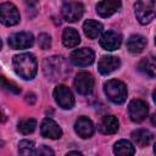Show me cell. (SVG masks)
I'll return each instance as SVG.
<instances>
[{
    "mask_svg": "<svg viewBox=\"0 0 156 156\" xmlns=\"http://www.w3.org/2000/svg\"><path fill=\"white\" fill-rule=\"evenodd\" d=\"M43 72L44 76L51 80L57 82L65 79L69 73V67L67 61L62 56H50L43 62Z\"/></svg>",
    "mask_w": 156,
    "mask_h": 156,
    "instance_id": "6da1fadb",
    "label": "cell"
},
{
    "mask_svg": "<svg viewBox=\"0 0 156 156\" xmlns=\"http://www.w3.org/2000/svg\"><path fill=\"white\" fill-rule=\"evenodd\" d=\"M12 65L16 73L23 79H27V80L32 79L37 74L38 65H37L35 56L33 54L24 52V54L16 55L12 60Z\"/></svg>",
    "mask_w": 156,
    "mask_h": 156,
    "instance_id": "7a4b0ae2",
    "label": "cell"
},
{
    "mask_svg": "<svg viewBox=\"0 0 156 156\" xmlns=\"http://www.w3.org/2000/svg\"><path fill=\"white\" fill-rule=\"evenodd\" d=\"M104 91L110 101L113 104H123L127 99L126 84L117 79H110L104 85Z\"/></svg>",
    "mask_w": 156,
    "mask_h": 156,
    "instance_id": "3957f363",
    "label": "cell"
},
{
    "mask_svg": "<svg viewBox=\"0 0 156 156\" xmlns=\"http://www.w3.org/2000/svg\"><path fill=\"white\" fill-rule=\"evenodd\" d=\"M135 16L139 23H150L156 17V1L155 0H140L135 4Z\"/></svg>",
    "mask_w": 156,
    "mask_h": 156,
    "instance_id": "277c9868",
    "label": "cell"
},
{
    "mask_svg": "<svg viewBox=\"0 0 156 156\" xmlns=\"http://www.w3.org/2000/svg\"><path fill=\"white\" fill-rule=\"evenodd\" d=\"M0 20L5 26H15L20 22V12L11 2L0 4Z\"/></svg>",
    "mask_w": 156,
    "mask_h": 156,
    "instance_id": "5b68a950",
    "label": "cell"
},
{
    "mask_svg": "<svg viewBox=\"0 0 156 156\" xmlns=\"http://www.w3.org/2000/svg\"><path fill=\"white\" fill-rule=\"evenodd\" d=\"M128 113L133 122H136V123L143 122L147 117V113H149L147 104L140 99L132 100L128 105Z\"/></svg>",
    "mask_w": 156,
    "mask_h": 156,
    "instance_id": "8992f818",
    "label": "cell"
},
{
    "mask_svg": "<svg viewBox=\"0 0 156 156\" xmlns=\"http://www.w3.org/2000/svg\"><path fill=\"white\" fill-rule=\"evenodd\" d=\"M95 54L91 49L89 48H82L77 49L71 54V61L73 65L79 66V67H87L90 66L94 62Z\"/></svg>",
    "mask_w": 156,
    "mask_h": 156,
    "instance_id": "52a82bcc",
    "label": "cell"
},
{
    "mask_svg": "<svg viewBox=\"0 0 156 156\" xmlns=\"http://www.w3.org/2000/svg\"><path fill=\"white\" fill-rule=\"evenodd\" d=\"M54 98L57 105L62 108H72L74 105V98L71 93V90L66 85H57L54 89Z\"/></svg>",
    "mask_w": 156,
    "mask_h": 156,
    "instance_id": "ba28073f",
    "label": "cell"
},
{
    "mask_svg": "<svg viewBox=\"0 0 156 156\" xmlns=\"http://www.w3.org/2000/svg\"><path fill=\"white\" fill-rule=\"evenodd\" d=\"M84 7L77 1H66L62 5V16L67 22H76L83 16Z\"/></svg>",
    "mask_w": 156,
    "mask_h": 156,
    "instance_id": "9c48e42d",
    "label": "cell"
},
{
    "mask_svg": "<svg viewBox=\"0 0 156 156\" xmlns=\"http://www.w3.org/2000/svg\"><path fill=\"white\" fill-rule=\"evenodd\" d=\"M74 88L82 95H88L93 91L94 78L88 72H80L74 78Z\"/></svg>",
    "mask_w": 156,
    "mask_h": 156,
    "instance_id": "30bf717a",
    "label": "cell"
},
{
    "mask_svg": "<svg viewBox=\"0 0 156 156\" xmlns=\"http://www.w3.org/2000/svg\"><path fill=\"white\" fill-rule=\"evenodd\" d=\"M34 38L28 32H20L10 35L9 38V45L12 49H28L33 45Z\"/></svg>",
    "mask_w": 156,
    "mask_h": 156,
    "instance_id": "8fae6325",
    "label": "cell"
},
{
    "mask_svg": "<svg viewBox=\"0 0 156 156\" xmlns=\"http://www.w3.org/2000/svg\"><path fill=\"white\" fill-rule=\"evenodd\" d=\"M99 43H100V46L105 50H108V51L117 50L122 44V37L116 32L108 30L100 37Z\"/></svg>",
    "mask_w": 156,
    "mask_h": 156,
    "instance_id": "7c38bea8",
    "label": "cell"
},
{
    "mask_svg": "<svg viewBox=\"0 0 156 156\" xmlns=\"http://www.w3.org/2000/svg\"><path fill=\"white\" fill-rule=\"evenodd\" d=\"M40 133H41L43 136L49 138V139H58L62 135V130L58 127V124L55 121L50 119V118H45L41 122Z\"/></svg>",
    "mask_w": 156,
    "mask_h": 156,
    "instance_id": "4fadbf2b",
    "label": "cell"
},
{
    "mask_svg": "<svg viewBox=\"0 0 156 156\" xmlns=\"http://www.w3.org/2000/svg\"><path fill=\"white\" fill-rule=\"evenodd\" d=\"M121 66V61L116 56H102L98 63V69L101 74H108Z\"/></svg>",
    "mask_w": 156,
    "mask_h": 156,
    "instance_id": "5bb4252c",
    "label": "cell"
},
{
    "mask_svg": "<svg viewBox=\"0 0 156 156\" xmlns=\"http://www.w3.org/2000/svg\"><path fill=\"white\" fill-rule=\"evenodd\" d=\"M74 129L80 138H89L94 133V124L88 117H79L74 123Z\"/></svg>",
    "mask_w": 156,
    "mask_h": 156,
    "instance_id": "9a60e30c",
    "label": "cell"
},
{
    "mask_svg": "<svg viewBox=\"0 0 156 156\" xmlns=\"http://www.w3.org/2000/svg\"><path fill=\"white\" fill-rule=\"evenodd\" d=\"M121 7V1L117 0H106V1H100L96 5V12L101 17H110L113 15L118 9Z\"/></svg>",
    "mask_w": 156,
    "mask_h": 156,
    "instance_id": "2e32d148",
    "label": "cell"
},
{
    "mask_svg": "<svg viewBox=\"0 0 156 156\" xmlns=\"http://www.w3.org/2000/svg\"><path fill=\"white\" fill-rule=\"evenodd\" d=\"M99 130L102 134H113L118 130V119L115 116H104L99 123Z\"/></svg>",
    "mask_w": 156,
    "mask_h": 156,
    "instance_id": "e0dca14e",
    "label": "cell"
},
{
    "mask_svg": "<svg viewBox=\"0 0 156 156\" xmlns=\"http://www.w3.org/2000/svg\"><path fill=\"white\" fill-rule=\"evenodd\" d=\"M145 46H146V39L139 34L132 35L127 41V49L133 54L141 52L145 49Z\"/></svg>",
    "mask_w": 156,
    "mask_h": 156,
    "instance_id": "ac0fdd59",
    "label": "cell"
},
{
    "mask_svg": "<svg viewBox=\"0 0 156 156\" xmlns=\"http://www.w3.org/2000/svg\"><path fill=\"white\" fill-rule=\"evenodd\" d=\"M83 30H84V33H85V35L88 38L95 39V38H98L101 34V32H102V24L99 23L98 21L88 20L83 24Z\"/></svg>",
    "mask_w": 156,
    "mask_h": 156,
    "instance_id": "d6986e66",
    "label": "cell"
},
{
    "mask_svg": "<svg viewBox=\"0 0 156 156\" xmlns=\"http://www.w3.org/2000/svg\"><path fill=\"white\" fill-rule=\"evenodd\" d=\"M139 68L146 76L156 77V56L150 55V56L144 57L139 63Z\"/></svg>",
    "mask_w": 156,
    "mask_h": 156,
    "instance_id": "ffe728a7",
    "label": "cell"
},
{
    "mask_svg": "<svg viewBox=\"0 0 156 156\" xmlns=\"http://www.w3.org/2000/svg\"><path fill=\"white\" fill-rule=\"evenodd\" d=\"M80 41L79 34L74 28H66L62 34V43L66 48H76Z\"/></svg>",
    "mask_w": 156,
    "mask_h": 156,
    "instance_id": "44dd1931",
    "label": "cell"
},
{
    "mask_svg": "<svg viewBox=\"0 0 156 156\" xmlns=\"http://www.w3.org/2000/svg\"><path fill=\"white\" fill-rule=\"evenodd\" d=\"M113 152L116 156H133L134 155V146L128 140H118L113 146Z\"/></svg>",
    "mask_w": 156,
    "mask_h": 156,
    "instance_id": "7402d4cb",
    "label": "cell"
},
{
    "mask_svg": "<svg viewBox=\"0 0 156 156\" xmlns=\"http://www.w3.org/2000/svg\"><path fill=\"white\" fill-rule=\"evenodd\" d=\"M132 138L139 146H146L152 140V133L147 129H136L132 133Z\"/></svg>",
    "mask_w": 156,
    "mask_h": 156,
    "instance_id": "603a6c76",
    "label": "cell"
},
{
    "mask_svg": "<svg viewBox=\"0 0 156 156\" xmlns=\"http://www.w3.org/2000/svg\"><path fill=\"white\" fill-rule=\"evenodd\" d=\"M35 127H37V121L34 118H24L18 122V132L24 135L33 133Z\"/></svg>",
    "mask_w": 156,
    "mask_h": 156,
    "instance_id": "cb8c5ba5",
    "label": "cell"
},
{
    "mask_svg": "<svg viewBox=\"0 0 156 156\" xmlns=\"http://www.w3.org/2000/svg\"><path fill=\"white\" fill-rule=\"evenodd\" d=\"M18 151L22 156H32L34 151V143L30 140H22L18 144Z\"/></svg>",
    "mask_w": 156,
    "mask_h": 156,
    "instance_id": "d4e9b609",
    "label": "cell"
},
{
    "mask_svg": "<svg viewBox=\"0 0 156 156\" xmlns=\"http://www.w3.org/2000/svg\"><path fill=\"white\" fill-rule=\"evenodd\" d=\"M1 83H2V88L10 93H13V94H20L21 93V89L12 82H9L5 77H1Z\"/></svg>",
    "mask_w": 156,
    "mask_h": 156,
    "instance_id": "484cf974",
    "label": "cell"
},
{
    "mask_svg": "<svg viewBox=\"0 0 156 156\" xmlns=\"http://www.w3.org/2000/svg\"><path fill=\"white\" fill-rule=\"evenodd\" d=\"M38 43H39V46L43 49V50H46L51 46V38L49 34L46 33H41L39 34V38H38Z\"/></svg>",
    "mask_w": 156,
    "mask_h": 156,
    "instance_id": "4316f807",
    "label": "cell"
},
{
    "mask_svg": "<svg viewBox=\"0 0 156 156\" xmlns=\"http://www.w3.org/2000/svg\"><path fill=\"white\" fill-rule=\"evenodd\" d=\"M34 156H55V155H54V151H52L49 146L41 145V146H39V149L34 152Z\"/></svg>",
    "mask_w": 156,
    "mask_h": 156,
    "instance_id": "83f0119b",
    "label": "cell"
},
{
    "mask_svg": "<svg viewBox=\"0 0 156 156\" xmlns=\"http://www.w3.org/2000/svg\"><path fill=\"white\" fill-rule=\"evenodd\" d=\"M35 95L33 94V93H29V94H27V96H26V101L28 102V104H30V105H33L34 102H35Z\"/></svg>",
    "mask_w": 156,
    "mask_h": 156,
    "instance_id": "f1b7e54d",
    "label": "cell"
},
{
    "mask_svg": "<svg viewBox=\"0 0 156 156\" xmlns=\"http://www.w3.org/2000/svg\"><path fill=\"white\" fill-rule=\"evenodd\" d=\"M66 156H83L80 152H78V151H71V152H68Z\"/></svg>",
    "mask_w": 156,
    "mask_h": 156,
    "instance_id": "f546056e",
    "label": "cell"
},
{
    "mask_svg": "<svg viewBox=\"0 0 156 156\" xmlns=\"http://www.w3.org/2000/svg\"><path fill=\"white\" fill-rule=\"evenodd\" d=\"M151 123H152L154 126H156V113H154V115L151 116Z\"/></svg>",
    "mask_w": 156,
    "mask_h": 156,
    "instance_id": "4dcf8cb0",
    "label": "cell"
},
{
    "mask_svg": "<svg viewBox=\"0 0 156 156\" xmlns=\"http://www.w3.org/2000/svg\"><path fill=\"white\" fill-rule=\"evenodd\" d=\"M152 98H154V101H155V104H156V89H155L154 93H152Z\"/></svg>",
    "mask_w": 156,
    "mask_h": 156,
    "instance_id": "1f68e13d",
    "label": "cell"
},
{
    "mask_svg": "<svg viewBox=\"0 0 156 156\" xmlns=\"http://www.w3.org/2000/svg\"><path fill=\"white\" fill-rule=\"evenodd\" d=\"M154 152H155V155H156V144H155V146H154Z\"/></svg>",
    "mask_w": 156,
    "mask_h": 156,
    "instance_id": "d6a6232c",
    "label": "cell"
},
{
    "mask_svg": "<svg viewBox=\"0 0 156 156\" xmlns=\"http://www.w3.org/2000/svg\"><path fill=\"white\" fill-rule=\"evenodd\" d=\"M155 43H156V38H155Z\"/></svg>",
    "mask_w": 156,
    "mask_h": 156,
    "instance_id": "836d02e7",
    "label": "cell"
}]
</instances>
